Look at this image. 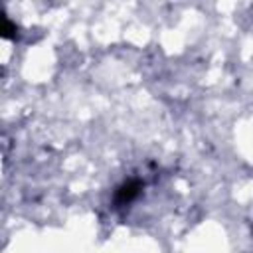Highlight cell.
Segmentation results:
<instances>
[{
	"instance_id": "1",
	"label": "cell",
	"mask_w": 253,
	"mask_h": 253,
	"mask_svg": "<svg viewBox=\"0 0 253 253\" xmlns=\"http://www.w3.org/2000/svg\"><path fill=\"white\" fill-rule=\"evenodd\" d=\"M138 190H140V184H138L136 180H130V182L123 184V186L117 190V194H115V202L121 204V206H125V204L132 202V200L138 196Z\"/></svg>"
},
{
	"instance_id": "2",
	"label": "cell",
	"mask_w": 253,
	"mask_h": 253,
	"mask_svg": "<svg viewBox=\"0 0 253 253\" xmlns=\"http://www.w3.org/2000/svg\"><path fill=\"white\" fill-rule=\"evenodd\" d=\"M14 32H16V28H14L12 22L6 18V20H4V28H2V36H4V38H14Z\"/></svg>"
}]
</instances>
